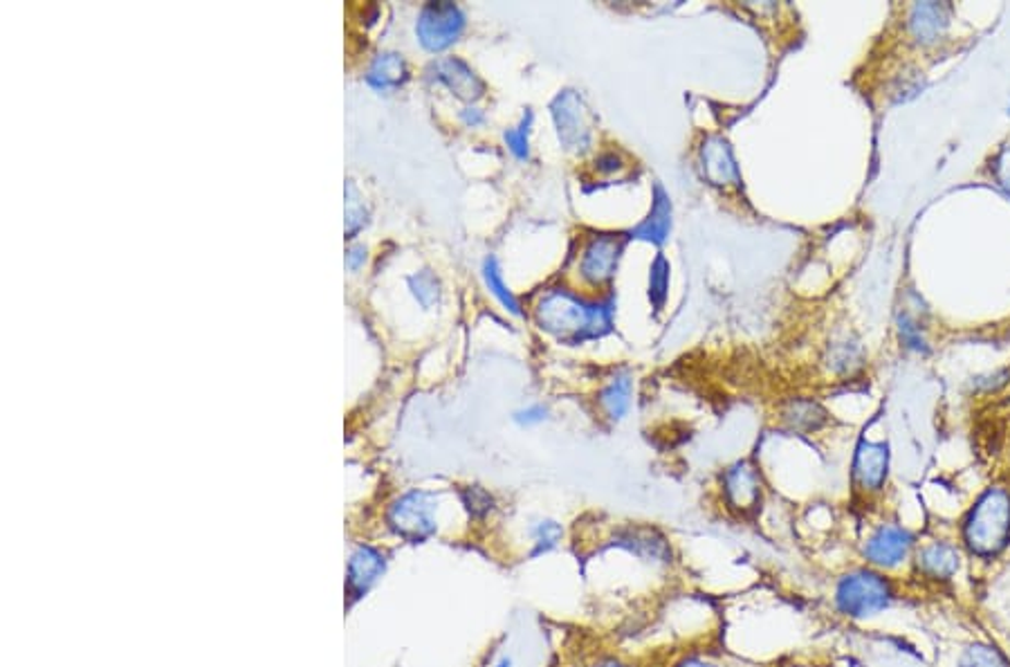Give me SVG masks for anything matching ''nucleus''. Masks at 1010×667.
<instances>
[{"mask_svg":"<svg viewBox=\"0 0 1010 667\" xmlns=\"http://www.w3.org/2000/svg\"><path fill=\"white\" fill-rule=\"evenodd\" d=\"M1010 545V490L986 488L961 524V549L977 560L990 562Z\"/></svg>","mask_w":1010,"mask_h":667,"instance_id":"nucleus-2","label":"nucleus"},{"mask_svg":"<svg viewBox=\"0 0 1010 667\" xmlns=\"http://www.w3.org/2000/svg\"><path fill=\"white\" fill-rule=\"evenodd\" d=\"M462 499H466V506L470 508V513L474 515H485L490 508H492V496L481 490V488H468V490H462Z\"/></svg>","mask_w":1010,"mask_h":667,"instance_id":"nucleus-28","label":"nucleus"},{"mask_svg":"<svg viewBox=\"0 0 1010 667\" xmlns=\"http://www.w3.org/2000/svg\"><path fill=\"white\" fill-rule=\"evenodd\" d=\"M890 447L885 443L860 441L854 456V483L858 490L873 494L888 483Z\"/></svg>","mask_w":1010,"mask_h":667,"instance_id":"nucleus-11","label":"nucleus"},{"mask_svg":"<svg viewBox=\"0 0 1010 667\" xmlns=\"http://www.w3.org/2000/svg\"><path fill=\"white\" fill-rule=\"evenodd\" d=\"M564 537V528L555 519H541L532 528V555L551 553L560 547Z\"/></svg>","mask_w":1010,"mask_h":667,"instance_id":"nucleus-25","label":"nucleus"},{"mask_svg":"<svg viewBox=\"0 0 1010 667\" xmlns=\"http://www.w3.org/2000/svg\"><path fill=\"white\" fill-rule=\"evenodd\" d=\"M613 300L586 302L573 290L549 288L535 304L537 326L564 344L598 340L613 328Z\"/></svg>","mask_w":1010,"mask_h":667,"instance_id":"nucleus-1","label":"nucleus"},{"mask_svg":"<svg viewBox=\"0 0 1010 667\" xmlns=\"http://www.w3.org/2000/svg\"><path fill=\"white\" fill-rule=\"evenodd\" d=\"M698 162L703 178L714 187H730L737 185L741 178L732 147L721 136H709L703 140Z\"/></svg>","mask_w":1010,"mask_h":667,"instance_id":"nucleus-12","label":"nucleus"},{"mask_svg":"<svg viewBox=\"0 0 1010 667\" xmlns=\"http://www.w3.org/2000/svg\"><path fill=\"white\" fill-rule=\"evenodd\" d=\"M669 261L665 255H658L651 264L649 270V300L656 311H660L667 302V290H669Z\"/></svg>","mask_w":1010,"mask_h":667,"instance_id":"nucleus-26","label":"nucleus"},{"mask_svg":"<svg viewBox=\"0 0 1010 667\" xmlns=\"http://www.w3.org/2000/svg\"><path fill=\"white\" fill-rule=\"evenodd\" d=\"M622 166H624L622 157H620L618 153H613V151L600 153V155L596 157V169H598L600 174H618V172L622 169Z\"/></svg>","mask_w":1010,"mask_h":667,"instance_id":"nucleus-30","label":"nucleus"},{"mask_svg":"<svg viewBox=\"0 0 1010 667\" xmlns=\"http://www.w3.org/2000/svg\"><path fill=\"white\" fill-rule=\"evenodd\" d=\"M677 667H714V665H709V663H705L701 658H685Z\"/></svg>","mask_w":1010,"mask_h":667,"instance_id":"nucleus-34","label":"nucleus"},{"mask_svg":"<svg viewBox=\"0 0 1010 667\" xmlns=\"http://www.w3.org/2000/svg\"><path fill=\"white\" fill-rule=\"evenodd\" d=\"M671 214L673 210H671L669 194L662 189V185H656L654 196H651V212L636 230H631V238L647 241L654 245H665L671 234Z\"/></svg>","mask_w":1010,"mask_h":667,"instance_id":"nucleus-16","label":"nucleus"},{"mask_svg":"<svg viewBox=\"0 0 1010 667\" xmlns=\"http://www.w3.org/2000/svg\"><path fill=\"white\" fill-rule=\"evenodd\" d=\"M631 389H634V383H631V375L626 371L615 373L609 381V385L600 391L598 400L609 421L618 423L622 421L629 407H631Z\"/></svg>","mask_w":1010,"mask_h":667,"instance_id":"nucleus-19","label":"nucleus"},{"mask_svg":"<svg viewBox=\"0 0 1010 667\" xmlns=\"http://www.w3.org/2000/svg\"><path fill=\"white\" fill-rule=\"evenodd\" d=\"M366 259H368V253H366V247H364V245H351V247L347 249V268H349L351 272L362 270L364 264H366Z\"/></svg>","mask_w":1010,"mask_h":667,"instance_id":"nucleus-31","label":"nucleus"},{"mask_svg":"<svg viewBox=\"0 0 1010 667\" xmlns=\"http://www.w3.org/2000/svg\"><path fill=\"white\" fill-rule=\"evenodd\" d=\"M560 144L568 153H586L594 147V115L577 91H562L551 104Z\"/></svg>","mask_w":1010,"mask_h":667,"instance_id":"nucleus-4","label":"nucleus"},{"mask_svg":"<svg viewBox=\"0 0 1010 667\" xmlns=\"http://www.w3.org/2000/svg\"><path fill=\"white\" fill-rule=\"evenodd\" d=\"M899 598L892 577L871 566L842 575L835 585V609L852 620H869L885 613Z\"/></svg>","mask_w":1010,"mask_h":667,"instance_id":"nucleus-3","label":"nucleus"},{"mask_svg":"<svg viewBox=\"0 0 1010 667\" xmlns=\"http://www.w3.org/2000/svg\"><path fill=\"white\" fill-rule=\"evenodd\" d=\"M997 180L1010 194V149H1006L997 160Z\"/></svg>","mask_w":1010,"mask_h":667,"instance_id":"nucleus-32","label":"nucleus"},{"mask_svg":"<svg viewBox=\"0 0 1010 667\" xmlns=\"http://www.w3.org/2000/svg\"><path fill=\"white\" fill-rule=\"evenodd\" d=\"M918 549L916 535L901 526V524H880L878 528L871 530L867 537L862 555L867 560V566L878 569V571H896L903 564H907Z\"/></svg>","mask_w":1010,"mask_h":667,"instance_id":"nucleus-6","label":"nucleus"},{"mask_svg":"<svg viewBox=\"0 0 1010 667\" xmlns=\"http://www.w3.org/2000/svg\"><path fill=\"white\" fill-rule=\"evenodd\" d=\"M624 249V236L596 234L586 241L579 257V274L588 285H607L613 281Z\"/></svg>","mask_w":1010,"mask_h":667,"instance_id":"nucleus-8","label":"nucleus"},{"mask_svg":"<svg viewBox=\"0 0 1010 667\" xmlns=\"http://www.w3.org/2000/svg\"><path fill=\"white\" fill-rule=\"evenodd\" d=\"M409 290H411V295L415 297V302L423 306L425 311L438 306L441 302V295H443V290H441V281L438 277L432 272V270H420V272H413L409 279Z\"/></svg>","mask_w":1010,"mask_h":667,"instance_id":"nucleus-22","label":"nucleus"},{"mask_svg":"<svg viewBox=\"0 0 1010 667\" xmlns=\"http://www.w3.org/2000/svg\"><path fill=\"white\" fill-rule=\"evenodd\" d=\"M545 419H549V407H543V405H530L526 409H519L515 413V421L524 428H530V425H539L543 423Z\"/></svg>","mask_w":1010,"mask_h":667,"instance_id":"nucleus-29","label":"nucleus"},{"mask_svg":"<svg viewBox=\"0 0 1010 667\" xmlns=\"http://www.w3.org/2000/svg\"><path fill=\"white\" fill-rule=\"evenodd\" d=\"M724 492H726L728 504L735 511H741V513L752 511L756 504H760V499H762L760 472H756L745 461L732 466L724 475Z\"/></svg>","mask_w":1010,"mask_h":667,"instance_id":"nucleus-14","label":"nucleus"},{"mask_svg":"<svg viewBox=\"0 0 1010 667\" xmlns=\"http://www.w3.org/2000/svg\"><path fill=\"white\" fill-rule=\"evenodd\" d=\"M347 238H355L368 225V207L364 202L362 191L355 187L353 180L347 183Z\"/></svg>","mask_w":1010,"mask_h":667,"instance_id":"nucleus-24","label":"nucleus"},{"mask_svg":"<svg viewBox=\"0 0 1010 667\" xmlns=\"http://www.w3.org/2000/svg\"><path fill=\"white\" fill-rule=\"evenodd\" d=\"M466 14L456 3H445V0L427 3L420 10L415 21L418 44L432 55L445 52L466 32Z\"/></svg>","mask_w":1010,"mask_h":667,"instance_id":"nucleus-5","label":"nucleus"},{"mask_svg":"<svg viewBox=\"0 0 1010 667\" xmlns=\"http://www.w3.org/2000/svg\"><path fill=\"white\" fill-rule=\"evenodd\" d=\"M948 23H950V8L939 5V3L916 5L909 14V30L914 38L925 46L937 44V40L943 36Z\"/></svg>","mask_w":1010,"mask_h":667,"instance_id":"nucleus-17","label":"nucleus"},{"mask_svg":"<svg viewBox=\"0 0 1010 667\" xmlns=\"http://www.w3.org/2000/svg\"><path fill=\"white\" fill-rule=\"evenodd\" d=\"M613 541L618 547L634 553L636 558L651 564L671 562V549L665 535L651 526H624L615 533Z\"/></svg>","mask_w":1010,"mask_h":667,"instance_id":"nucleus-13","label":"nucleus"},{"mask_svg":"<svg viewBox=\"0 0 1010 667\" xmlns=\"http://www.w3.org/2000/svg\"><path fill=\"white\" fill-rule=\"evenodd\" d=\"M460 121L466 124L468 129H477L485 121V113L479 106H468V108L460 110Z\"/></svg>","mask_w":1010,"mask_h":667,"instance_id":"nucleus-33","label":"nucleus"},{"mask_svg":"<svg viewBox=\"0 0 1010 667\" xmlns=\"http://www.w3.org/2000/svg\"><path fill=\"white\" fill-rule=\"evenodd\" d=\"M914 569L932 585H948L961 571L963 549L952 541H925L914 553Z\"/></svg>","mask_w":1010,"mask_h":667,"instance_id":"nucleus-9","label":"nucleus"},{"mask_svg":"<svg viewBox=\"0 0 1010 667\" xmlns=\"http://www.w3.org/2000/svg\"><path fill=\"white\" fill-rule=\"evenodd\" d=\"M483 279H485V285L490 288V293L505 306V311H510L513 315H524L521 311V304L519 300L513 295V290L505 285L503 281V274H501V268H498V261L494 257H488L485 264H483Z\"/></svg>","mask_w":1010,"mask_h":667,"instance_id":"nucleus-21","label":"nucleus"},{"mask_svg":"<svg viewBox=\"0 0 1010 667\" xmlns=\"http://www.w3.org/2000/svg\"><path fill=\"white\" fill-rule=\"evenodd\" d=\"M496 667H513V660L510 658H501V663Z\"/></svg>","mask_w":1010,"mask_h":667,"instance_id":"nucleus-36","label":"nucleus"},{"mask_svg":"<svg viewBox=\"0 0 1010 667\" xmlns=\"http://www.w3.org/2000/svg\"><path fill=\"white\" fill-rule=\"evenodd\" d=\"M385 571V558L368 549V547H362L353 558H351V566H349V592L353 598H360L362 594L368 592V587L373 585V582L380 577V573Z\"/></svg>","mask_w":1010,"mask_h":667,"instance_id":"nucleus-18","label":"nucleus"},{"mask_svg":"<svg viewBox=\"0 0 1010 667\" xmlns=\"http://www.w3.org/2000/svg\"><path fill=\"white\" fill-rule=\"evenodd\" d=\"M391 528L409 539L423 541L436 530V499L430 492L413 490L400 496L389 513Z\"/></svg>","mask_w":1010,"mask_h":667,"instance_id":"nucleus-7","label":"nucleus"},{"mask_svg":"<svg viewBox=\"0 0 1010 667\" xmlns=\"http://www.w3.org/2000/svg\"><path fill=\"white\" fill-rule=\"evenodd\" d=\"M532 119L535 115L530 110H526V115L521 117V121L517 124L515 129H508L503 133V140L505 144H508L510 153L519 160H528L530 157V131H532Z\"/></svg>","mask_w":1010,"mask_h":667,"instance_id":"nucleus-27","label":"nucleus"},{"mask_svg":"<svg viewBox=\"0 0 1010 667\" xmlns=\"http://www.w3.org/2000/svg\"><path fill=\"white\" fill-rule=\"evenodd\" d=\"M409 81V66L398 52H377L366 70V83L377 93H396Z\"/></svg>","mask_w":1010,"mask_h":667,"instance_id":"nucleus-15","label":"nucleus"},{"mask_svg":"<svg viewBox=\"0 0 1010 667\" xmlns=\"http://www.w3.org/2000/svg\"><path fill=\"white\" fill-rule=\"evenodd\" d=\"M784 421L795 432H815L826 423V411L813 400H792L784 409Z\"/></svg>","mask_w":1010,"mask_h":667,"instance_id":"nucleus-20","label":"nucleus"},{"mask_svg":"<svg viewBox=\"0 0 1010 667\" xmlns=\"http://www.w3.org/2000/svg\"><path fill=\"white\" fill-rule=\"evenodd\" d=\"M427 77L445 86L460 102H468L470 106L485 95L483 79L472 70L468 61H462L458 57H445L434 61L427 68Z\"/></svg>","mask_w":1010,"mask_h":667,"instance_id":"nucleus-10","label":"nucleus"},{"mask_svg":"<svg viewBox=\"0 0 1010 667\" xmlns=\"http://www.w3.org/2000/svg\"><path fill=\"white\" fill-rule=\"evenodd\" d=\"M956 667H1010V660L988 643H971L956 658Z\"/></svg>","mask_w":1010,"mask_h":667,"instance_id":"nucleus-23","label":"nucleus"},{"mask_svg":"<svg viewBox=\"0 0 1010 667\" xmlns=\"http://www.w3.org/2000/svg\"><path fill=\"white\" fill-rule=\"evenodd\" d=\"M596 667H629V665H624V663H620V660H615V658H604V660H600Z\"/></svg>","mask_w":1010,"mask_h":667,"instance_id":"nucleus-35","label":"nucleus"}]
</instances>
